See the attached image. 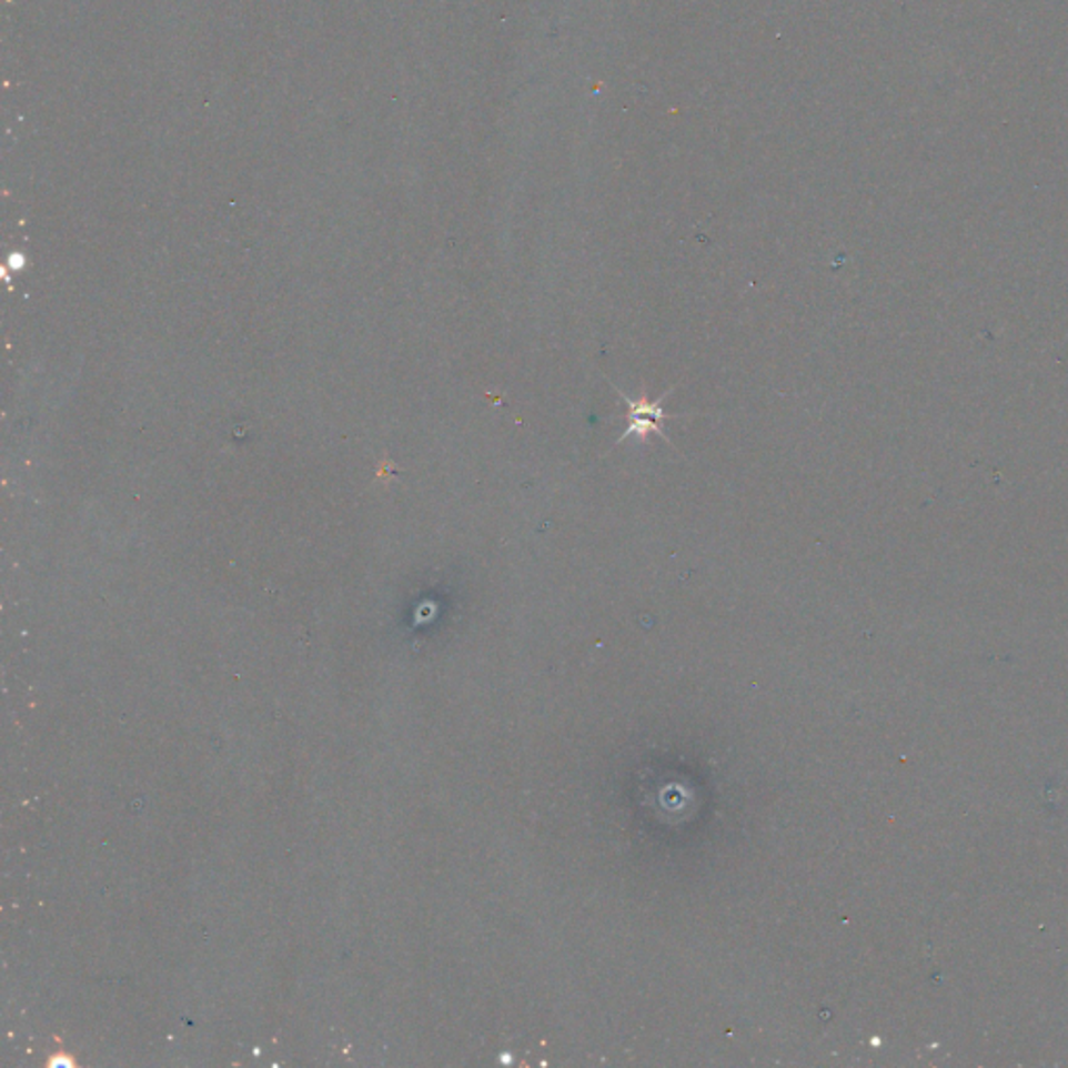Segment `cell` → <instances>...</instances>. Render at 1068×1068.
Listing matches in <instances>:
<instances>
[{
    "label": "cell",
    "mask_w": 1068,
    "mask_h": 1068,
    "mask_svg": "<svg viewBox=\"0 0 1068 1068\" xmlns=\"http://www.w3.org/2000/svg\"><path fill=\"white\" fill-rule=\"evenodd\" d=\"M668 395H671V391L664 393L657 401H647L645 396H641V399L626 396V393H622L621 389H618V396H621L622 401L626 403V407H628V412H626V429H624L621 439H618V445L624 443L628 436L647 439L649 434H657V436H662V439L668 443V436L664 434V422L671 420L674 415H668L662 410V401Z\"/></svg>",
    "instance_id": "6da1fadb"
}]
</instances>
